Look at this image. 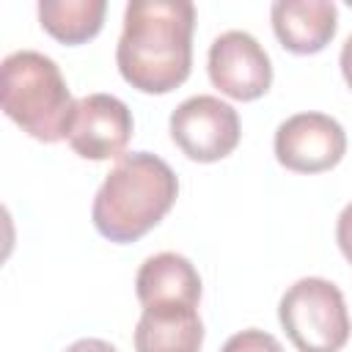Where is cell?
Listing matches in <instances>:
<instances>
[{
  "mask_svg": "<svg viewBox=\"0 0 352 352\" xmlns=\"http://www.w3.org/2000/svg\"><path fill=\"white\" fill-rule=\"evenodd\" d=\"M195 6L190 0H129L116 44L121 77L143 94H168L190 77Z\"/></svg>",
  "mask_w": 352,
  "mask_h": 352,
  "instance_id": "1",
  "label": "cell"
},
{
  "mask_svg": "<svg viewBox=\"0 0 352 352\" xmlns=\"http://www.w3.org/2000/svg\"><path fill=\"white\" fill-rule=\"evenodd\" d=\"M179 179L151 151H132L116 160L96 190L91 220L110 242H135L148 234L176 204Z\"/></svg>",
  "mask_w": 352,
  "mask_h": 352,
  "instance_id": "2",
  "label": "cell"
},
{
  "mask_svg": "<svg viewBox=\"0 0 352 352\" xmlns=\"http://www.w3.org/2000/svg\"><path fill=\"white\" fill-rule=\"evenodd\" d=\"M3 113L41 143H58L69 135L77 102L60 74V66L36 50H16L0 66Z\"/></svg>",
  "mask_w": 352,
  "mask_h": 352,
  "instance_id": "3",
  "label": "cell"
},
{
  "mask_svg": "<svg viewBox=\"0 0 352 352\" xmlns=\"http://www.w3.org/2000/svg\"><path fill=\"white\" fill-rule=\"evenodd\" d=\"M278 319L297 352H341L352 333L344 294L327 278L294 280L278 302Z\"/></svg>",
  "mask_w": 352,
  "mask_h": 352,
  "instance_id": "4",
  "label": "cell"
},
{
  "mask_svg": "<svg viewBox=\"0 0 352 352\" xmlns=\"http://www.w3.org/2000/svg\"><path fill=\"white\" fill-rule=\"evenodd\" d=\"M170 138L184 157L195 162H217L228 157L242 138L236 110L209 94L184 99L170 113Z\"/></svg>",
  "mask_w": 352,
  "mask_h": 352,
  "instance_id": "5",
  "label": "cell"
},
{
  "mask_svg": "<svg viewBox=\"0 0 352 352\" xmlns=\"http://www.w3.org/2000/svg\"><path fill=\"white\" fill-rule=\"evenodd\" d=\"M346 154L344 126L324 113H294L275 129V160L294 173H322Z\"/></svg>",
  "mask_w": 352,
  "mask_h": 352,
  "instance_id": "6",
  "label": "cell"
},
{
  "mask_svg": "<svg viewBox=\"0 0 352 352\" xmlns=\"http://www.w3.org/2000/svg\"><path fill=\"white\" fill-rule=\"evenodd\" d=\"M206 69L212 85L236 102L258 99L272 85L270 55L248 30L220 33L209 47Z\"/></svg>",
  "mask_w": 352,
  "mask_h": 352,
  "instance_id": "7",
  "label": "cell"
},
{
  "mask_svg": "<svg viewBox=\"0 0 352 352\" xmlns=\"http://www.w3.org/2000/svg\"><path fill=\"white\" fill-rule=\"evenodd\" d=\"M135 121L126 107L113 94H88L77 99L74 118L69 126V146L82 160H113L124 157Z\"/></svg>",
  "mask_w": 352,
  "mask_h": 352,
  "instance_id": "8",
  "label": "cell"
},
{
  "mask_svg": "<svg viewBox=\"0 0 352 352\" xmlns=\"http://www.w3.org/2000/svg\"><path fill=\"white\" fill-rule=\"evenodd\" d=\"M270 19L283 50L314 55L336 36L338 8L333 0H278L270 8Z\"/></svg>",
  "mask_w": 352,
  "mask_h": 352,
  "instance_id": "9",
  "label": "cell"
},
{
  "mask_svg": "<svg viewBox=\"0 0 352 352\" xmlns=\"http://www.w3.org/2000/svg\"><path fill=\"white\" fill-rule=\"evenodd\" d=\"M135 292L143 308L148 305H195L201 302V275L182 253L148 256L135 278Z\"/></svg>",
  "mask_w": 352,
  "mask_h": 352,
  "instance_id": "10",
  "label": "cell"
},
{
  "mask_svg": "<svg viewBox=\"0 0 352 352\" xmlns=\"http://www.w3.org/2000/svg\"><path fill=\"white\" fill-rule=\"evenodd\" d=\"M204 322L195 305H148L135 327V352H198Z\"/></svg>",
  "mask_w": 352,
  "mask_h": 352,
  "instance_id": "11",
  "label": "cell"
},
{
  "mask_svg": "<svg viewBox=\"0 0 352 352\" xmlns=\"http://www.w3.org/2000/svg\"><path fill=\"white\" fill-rule=\"evenodd\" d=\"M104 11V0H41L38 22L52 38L63 44H82L102 30Z\"/></svg>",
  "mask_w": 352,
  "mask_h": 352,
  "instance_id": "12",
  "label": "cell"
},
{
  "mask_svg": "<svg viewBox=\"0 0 352 352\" xmlns=\"http://www.w3.org/2000/svg\"><path fill=\"white\" fill-rule=\"evenodd\" d=\"M220 352H283L280 341L258 327H248V330H239L234 333Z\"/></svg>",
  "mask_w": 352,
  "mask_h": 352,
  "instance_id": "13",
  "label": "cell"
},
{
  "mask_svg": "<svg viewBox=\"0 0 352 352\" xmlns=\"http://www.w3.org/2000/svg\"><path fill=\"white\" fill-rule=\"evenodd\" d=\"M336 239H338V248H341L344 258L352 264V201H349V204L341 209V214H338Z\"/></svg>",
  "mask_w": 352,
  "mask_h": 352,
  "instance_id": "14",
  "label": "cell"
},
{
  "mask_svg": "<svg viewBox=\"0 0 352 352\" xmlns=\"http://www.w3.org/2000/svg\"><path fill=\"white\" fill-rule=\"evenodd\" d=\"M66 352H118V349L102 338H80L72 346H66Z\"/></svg>",
  "mask_w": 352,
  "mask_h": 352,
  "instance_id": "15",
  "label": "cell"
},
{
  "mask_svg": "<svg viewBox=\"0 0 352 352\" xmlns=\"http://www.w3.org/2000/svg\"><path fill=\"white\" fill-rule=\"evenodd\" d=\"M338 63H341V74H344L346 85L352 88V36H346V41H344V47H341Z\"/></svg>",
  "mask_w": 352,
  "mask_h": 352,
  "instance_id": "16",
  "label": "cell"
}]
</instances>
